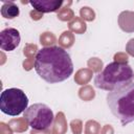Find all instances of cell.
<instances>
[{
    "mask_svg": "<svg viewBox=\"0 0 134 134\" xmlns=\"http://www.w3.org/2000/svg\"><path fill=\"white\" fill-rule=\"evenodd\" d=\"M134 77L133 70L128 64L110 63L94 79V85L103 90L113 91L114 89L129 84Z\"/></svg>",
    "mask_w": 134,
    "mask_h": 134,
    "instance_id": "obj_3",
    "label": "cell"
},
{
    "mask_svg": "<svg viewBox=\"0 0 134 134\" xmlns=\"http://www.w3.org/2000/svg\"><path fill=\"white\" fill-rule=\"evenodd\" d=\"M58 43L62 48H70L74 44V35L70 30H65L60 36Z\"/></svg>",
    "mask_w": 134,
    "mask_h": 134,
    "instance_id": "obj_14",
    "label": "cell"
},
{
    "mask_svg": "<svg viewBox=\"0 0 134 134\" xmlns=\"http://www.w3.org/2000/svg\"><path fill=\"white\" fill-rule=\"evenodd\" d=\"M92 75H93V72L92 70H90L89 68H82V69H79L76 72H75V75H74V82L79 85H83L85 86L86 84H88L91 79H92Z\"/></svg>",
    "mask_w": 134,
    "mask_h": 134,
    "instance_id": "obj_11",
    "label": "cell"
},
{
    "mask_svg": "<svg viewBox=\"0 0 134 134\" xmlns=\"http://www.w3.org/2000/svg\"><path fill=\"white\" fill-rule=\"evenodd\" d=\"M107 104L111 113L122 126L134 121V83L120 86L107 94Z\"/></svg>",
    "mask_w": 134,
    "mask_h": 134,
    "instance_id": "obj_2",
    "label": "cell"
},
{
    "mask_svg": "<svg viewBox=\"0 0 134 134\" xmlns=\"http://www.w3.org/2000/svg\"><path fill=\"white\" fill-rule=\"evenodd\" d=\"M68 27H69V30L71 32H74V34H77V35L84 34L87 29V25L81 17H74L68 23Z\"/></svg>",
    "mask_w": 134,
    "mask_h": 134,
    "instance_id": "obj_12",
    "label": "cell"
},
{
    "mask_svg": "<svg viewBox=\"0 0 134 134\" xmlns=\"http://www.w3.org/2000/svg\"><path fill=\"white\" fill-rule=\"evenodd\" d=\"M118 25L125 32H134V12H121L118 16Z\"/></svg>",
    "mask_w": 134,
    "mask_h": 134,
    "instance_id": "obj_8",
    "label": "cell"
},
{
    "mask_svg": "<svg viewBox=\"0 0 134 134\" xmlns=\"http://www.w3.org/2000/svg\"><path fill=\"white\" fill-rule=\"evenodd\" d=\"M114 62L116 63H120V64H127L128 63V54L126 52H117L114 54Z\"/></svg>",
    "mask_w": 134,
    "mask_h": 134,
    "instance_id": "obj_23",
    "label": "cell"
},
{
    "mask_svg": "<svg viewBox=\"0 0 134 134\" xmlns=\"http://www.w3.org/2000/svg\"><path fill=\"white\" fill-rule=\"evenodd\" d=\"M0 134H13V130L9 125L0 122Z\"/></svg>",
    "mask_w": 134,
    "mask_h": 134,
    "instance_id": "obj_26",
    "label": "cell"
},
{
    "mask_svg": "<svg viewBox=\"0 0 134 134\" xmlns=\"http://www.w3.org/2000/svg\"><path fill=\"white\" fill-rule=\"evenodd\" d=\"M126 51L131 57H134V39H130L126 45Z\"/></svg>",
    "mask_w": 134,
    "mask_h": 134,
    "instance_id": "obj_24",
    "label": "cell"
},
{
    "mask_svg": "<svg viewBox=\"0 0 134 134\" xmlns=\"http://www.w3.org/2000/svg\"><path fill=\"white\" fill-rule=\"evenodd\" d=\"M100 134H114L113 127L111 125H105L100 130Z\"/></svg>",
    "mask_w": 134,
    "mask_h": 134,
    "instance_id": "obj_28",
    "label": "cell"
},
{
    "mask_svg": "<svg viewBox=\"0 0 134 134\" xmlns=\"http://www.w3.org/2000/svg\"><path fill=\"white\" fill-rule=\"evenodd\" d=\"M28 106L25 92L19 88L5 89L0 96V109L9 116H17L24 112Z\"/></svg>",
    "mask_w": 134,
    "mask_h": 134,
    "instance_id": "obj_4",
    "label": "cell"
},
{
    "mask_svg": "<svg viewBox=\"0 0 134 134\" xmlns=\"http://www.w3.org/2000/svg\"><path fill=\"white\" fill-rule=\"evenodd\" d=\"M80 16L84 21L91 22L95 19V12L89 6H83L80 9Z\"/></svg>",
    "mask_w": 134,
    "mask_h": 134,
    "instance_id": "obj_19",
    "label": "cell"
},
{
    "mask_svg": "<svg viewBox=\"0 0 134 134\" xmlns=\"http://www.w3.org/2000/svg\"><path fill=\"white\" fill-rule=\"evenodd\" d=\"M9 127L12 128L13 131L17 132V133H22L25 132L28 129V121L24 118V117H17V118H13L8 121Z\"/></svg>",
    "mask_w": 134,
    "mask_h": 134,
    "instance_id": "obj_13",
    "label": "cell"
},
{
    "mask_svg": "<svg viewBox=\"0 0 134 134\" xmlns=\"http://www.w3.org/2000/svg\"><path fill=\"white\" fill-rule=\"evenodd\" d=\"M22 65L26 71H29L30 69H32L35 67V60L34 59H25V61L23 62Z\"/></svg>",
    "mask_w": 134,
    "mask_h": 134,
    "instance_id": "obj_25",
    "label": "cell"
},
{
    "mask_svg": "<svg viewBox=\"0 0 134 134\" xmlns=\"http://www.w3.org/2000/svg\"><path fill=\"white\" fill-rule=\"evenodd\" d=\"M19 14H20L19 7L13 1H8V2H4L3 3L2 7H1V15H2L3 18H5V19H14V18L18 17Z\"/></svg>",
    "mask_w": 134,
    "mask_h": 134,
    "instance_id": "obj_10",
    "label": "cell"
},
{
    "mask_svg": "<svg viewBox=\"0 0 134 134\" xmlns=\"http://www.w3.org/2000/svg\"><path fill=\"white\" fill-rule=\"evenodd\" d=\"M70 128L73 134H82L83 131V122L81 119L75 118L70 121Z\"/></svg>",
    "mask_w": 134,
    "mask_h": 134,
    "instance_id": "obj_22",
    "label": "cell"
},
{
    "mask_svg": "<svg viewBox=\"0 0 134 134\" xmlns=\"http://www.w3.org/2000/svg\"><path fill=\"white\" fill-rule=\"evenodd\" d=\"M79 96L84 102H90L95 97V91L90 85H85L79 90Z\"/></svg>",
    "mask_w": 134,
    "mask_h": 134,
    "instance_id": "obj_15",
    "label": "cell"
},
{
    "mask_svg": "<svg viewBox=\"0 0 134 134\" xmlns=\"http://www.w3.org/2000/svg\"><path fill=\"white\" fill-rule=\"evenodd\" d=\"M38 52H39L38 46L36 44H32V43L25 44V46L23 48V54L28 59H34L35 57H37Z\"/></svg>",
    "mask_w": 134,
    "mask_h": 134,
    "instance_id": "obj_21",
    "label": "cell"
},
{
    "mask_svg": "<svg viewBox=\"0 0 134 134\" xmlns=\"http://www.w3.org/2000/svg\"><path fill=\"white\" fill-rule=\"evenodd\" d=\"M87 65L92 72H97L99 73L103 70V61L98 58H90L87 62Z\"/></svg>",
    "mask_w": 134,
    "mask_h": 134,
    "instance_id": "obj_20",
    "label": "cell"
},
{
    "mask_svg": "<svg viewBox=\"0 0 134 134\" xmlns=\"http://www.w3.org/2000/svg\"><path fill=\"white\" fill-rule=\"evenodd\" d=\"M29 15H30V18H31L32 20H35V21H38V20H40V19L43 18V14L40 13V12H38V10H36V9L31 10V12L29 13Z\"/></svg>",
    "mask_w": 134,
    "mask_h": 134,
    "instance_id": "obj_27",
    "label": "cell"
},
{
    "mask_svg": "<svg viewBox=\"0 0 134 134\" xmlns=\"http://www.w3.org/2000/svg\"><path fill=\"white\" fill-rule=\"evenodd\" d=\"M30 134H50L49 130H31Z\"/></svg>",
    "mask_w": 134,
    "mask_h": 134,
    "instance_id": "obj_29",
    "label": "cell"
},
{
    "mask_svg": "<svg viewBox=\"0 0 134 134\" xmlns=\"http://www.w3.org/2000/svg\"><path fill=\"white\" fill-rule=\"evenodd\" d=\"M21 41L19 31L16 28L7 27L0 32V47L5 51L15 50Z\"/></svg>",
    "mask_w": 134,
    "mask_h": 134,
    "instance_id": "obj_6",
    "label": "cell"
},
{
    "mask_svg": "<svg viewBox=\"0 0 134 134\" xmlns=\"http://www.w3.org/2000/svg\"><path fill=\"white\" fill-rule=\"evenodd\" d=\"M35 69L39 76L49 84L67 80L73 72L69 53L60 46L44 47L35 59Z\"/></svg>",
    "mask_w": 134,
    "mask_h": 134,
    "instance_id": "obj_1",
    "label": "cell"
},
{
    "mask_svg": "<svg viewBox=\"0 0 134 134\" xmlns=\"http://www.w3.org/2000/svg\"><path fill=\"white\" fill-rule=\"evenodd\" d=\"M29 3L32 7L44 14V13H51V12H59L62 7L64 1L63 0H31Z\"/></svg>",
    "mask_w": 134,
    "mask_h": 134,
    "instance_id": "obj_7",
    "label": "cell"
},
{
    "mask_svg": "<svg viewBox=\"0 0 134 134\" xmlns=\"http://www.w3.org/2000/svg\"><path fill=\"white\" fill-rule=\"evenodd\" d=\"M100 133V125L93 119L88 120L85 124V134H99Z\"/></svg>",
    "mask_w": 134,
    "mask_h": 134,
    "instance_id": "obj_18",
    "label": "cell"
},
{
    "mask_svg": "<svg viewBox=\"0 0 134 134\" xmlns=\"http://www.w3.org/2000/svg\"><path fill=\"white\" fill-rule=\"evenodd\" d=\"M55 42H57V38L51 31H45L40 36V43L45 47H50Z\"/></svg>",
    "mask_w": 134,
    "mask_h": 134,
    "instance_id": "obj_17",
    "label": "cell"
},
{
    "mask_svg": "<svg viewBox=\"0 0 134 134\" xmlns=\"http://www.w3.org/2000/svg\"><path fill=\"white\" fill-rule=\"evenodd\" d=\"M57 17L59 20H61L63 22H66V21L70 22L74 18V13L69 6H64V7L60 8V10L57 14Z\"/></svg>",
    "mask_w": 134,
    "mask_h": 134,
    "instance_id": "obj_16",
    "label": "cell"
},
{
    "mask_svg": "<svg viewBox=\"0 0 134 134\" xmlns=\"http://www.w3.org/2000/svg\"><path fill=\"white\" fill-rule=\"evenodd\" d=\"M67 129H68V126H67L65 114L63 112H58L52 124L51 134H66Z\"/></svg>",
    "mask_w": 134,
    "mask_h": 134,
    "instance_id": "obj_9",
    "label": "cell"
},
{
    "mask_svg": "<svg viewBox=\"0 0 134 134\" xmlns=\"http://www.w3.org/2000/svg\"><path fill=\"white\" fill-rule=\"evenodd\" d=\"M34 130H49L54 116L52 110L45 104H34L24 111L23 116Z\"/></svg>",
    "mask_w": 134,
    "mask_h": 134,
    "instance_id": "obj_5",
    "label": "cell"
}]
</instances>
